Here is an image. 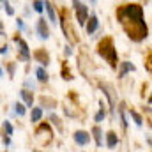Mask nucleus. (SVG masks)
I'll return each instance as SVG.
<instances>
[{"label": "nucleus", "mask_w": 152, "mask_h": 152, "mask_svg": "<svg viewBox=\"0 0 152 152\" xmlns=\"http://www.w3.org/2000/svg\"><path fill=\"white\" fill-rule=\"evenodd\" d=\"M120 23H122V27L126 28V32H127V36L133 39V41H143V39L147 37V34H149V30H147V25H145V21L142 20V21H134V20H120Z\"/></svg>", "instance_id": "1"}, {"label": "nucleus", "mask_w": 152, "mask_h": 152, "mask_svg": "<svg viewBox=\"0 0 152 152\" xmlns=\"http://www.w3.org/2000/svg\"><path fill=\"white\" fill-rule=\"evenodd\" d=\"M99 55L103 57V58H106L108 60V64L112 66V67H117L118 66V60H117V50H115L113 46V41L112 39H103L101 42H99Z\"/></svg>", "instance_id": "2"}, {"label": "nucleus", "mask_w": 152, "mask_h": 152, "mask_svg": "<svg viewBox=\"0 0 152 152\" xmlns=\"http://www.w3.org/2000/svg\"><path fill=\"white\" fill-rule=\"evenodd\" d=\"M118 20H134L142 21L143 20V9L138 4H127L118 9Z\"/></svg>", "instance_id": "3"}, {"label": "nucleus", "mask_w": 152, "mask_h": 152, "mask_svg": "<svg viewBox=\"0 0 152 152\" xmlns=\"http://www.w3.org/2000/svg\"><path fill=\"white\" fill-rule=\"evenodd\" d=\"M73 7H75L76 11V18H78V25H85L87 23V20H88V7L83 4V2H78V0H75L73 2Z\"/></svg>", "instance_id": "4"}, {"label": "nucleus", "mask_w": 152, "mask_h": 152, "mask_svg": "<svg viewBox=\"0 0 152 152\" xmlns=\"http://www.w3.org/2000/svg\"><path fill=\"white\" fill-rule=\"evenodd\" d=\"M14 42H16V46H18V50H20V60H23V62L30 60V50H28V44L25 42V39L20 37V36H16V37H14Z\"/></svg>", "instance_id": "5"}, {"label": "nucleus", "mask_w": 152, "mask_h": 152, "mask_svg": "<svg viewBox=\"0 0 152 152\" xmlns=\"http://www.w3.org/2000/svg\"><path fill=\"white\" fill-rule=\"evenodd\" d=\"M36 30H37V36L41 39H50V28H48V23H46L44 18H39L37 20Z\"/></svg>", "instance_id": "6"}, {"label": "nucleus", "mask_w": 152, "mask_h": 152, "mask_svg": "<svg viewBox=\"0 0 152 152\" xmlns=\"http://www.w3.org/2000/svg\"><path fill=\"white\" fill-rule=\"evenodd\" d=\"M73 138H75V143H78V145H87L88 142H90V134L87 133V131H75V134H73Z\"/></svg>", "instance_id": "7"}, {"label": "nucleus", "mask_w": 152, "mask_h": 152, "mask_svg": "<svg viewBox=\"0 0 152 152\" xmlns=\"http://www.w3.org/2000/svg\"><path fill=\"white\" fill-rule=\"evenodd\" d=\"M87 21H88V23H85L87 34H94V32L99 28V20H97V16H96V14H90V18H88Z\"/></svg>", "instance_id": "8"}, {"label": "nucleus", "mask_w": 152, "mask_h": 152, "mask_svg": "<svg viewBox=\"0 0 152 152\" xmlns=\"http://www.w3.org/2000/svg\"><path fill=\"white\" fill-rule=\"evenodd\" d=\"M20 96H21V99H23V106H28V108H32V104H34V94L30 92V90H27V88H23L21 92H20Z\"/></svg>", "instance_id": "9"}, {"label": "nucleus", "mask_w": 152, "mask_h": 152, "mask_svg": "<svg viewBox=\"0 0 152 152\" xmlns=\"http://www.w3.org/2000/svg\"><path fill=\"white\" fill-rule=\"evenodd\" d=\"M44 7H46V12H48V21L51 25H57V14H55V9H53V4L44 2Z\"/></svg>", "instance_id": "10"}, {"label": "nucleus", "mask_w": 152, "mask_h": 152, "mask_svg": "<svg viewBox=\"0 0 152 152\" xmlns=\"http://www.w3.org/2000/svg\"><path fill=\"white\" fill-rule=\"evenodd\" d=\"M34 58L37 60L39 64H42V66H48V64H50V57H48V53H46L44 50H37V51L34 53Z\"/></svg>", "instance_id": "11"}, {"label": "nucleus", "mask_w": 152, "mask_h": 152, "mask_svg": "<svg viewBox=\"0 0 152 152\" xmlns=\"http://www.w3.org/2000/svg\"><path fill=\"white\" fill-rule=\"evenodd\" d=\"M117 143H118V136H117V133L108 131V133H106V147H108V149H115Z\"/></svg>", "instance_id": "12"}, {"label": "nucleus", "mask_w": 152, "mask_h": 152, "mask_svg": "<svg viewBox=\"0 0 152 152\" xmlns=\"http://www.w3.org/2000/svg\"><path fill=\"white\" fill-rule=\"evenodd\" d=\"M12 134H14V127H12V124H11L9 120H4V124H2V136L11 138Z\"/></svg>", "instance_id": "13"}, {"label": "nucleus", "mask_w": 152, "mask_h": 152, "mask_svg": "<svg viewBox=\"0 0 152 152\" xmlns=\"http://www.w3.org/2000/svg\"><path fill=\"white\" fill-rule=\"evenodd\" d=\"M120 66V71H118V78H124V76L127 75L129 71H134V66L131 64V62H122V64H118Z\"/></svg>", "instance_id": "14"}, {"label": "nucleus", "mask_w": 152, "mask_h": 152, "mask_svg": "<svg viewBox=\"0 0 152 152\" xmlns=\"http://www.w3.org/2000/svg\"><path fill=\"white\" fill-rule=\"evenodd\" d=\"M92 134H94V138H96V145H97V147H103V131H101L99 126H94V127H92Z\"/></svg>", "instance_id": "15"}, {"label": "nucleus", "mask_w": 152, "mask_h": 152, "mask_svg": "<svg viewBox=\"0 0 152 152\" xmlns=\"http://www.w3.org/2000/svg\"><path fill=\"white\" fill-rule=\"evenodd\" d=\"M41 118H42V108H39V106L32 108V113H30V120H32L34 124H37Z\"/></svg>", "instance_id": "16"}, {"label": "nucleus", "mask_w": 152, "mask_h": 152, "mask_svg": "<svg viewBox=\"0 0 152 152\" xmlns=\"http://www.w3.org/2000/svg\"><path fill=\"white\" fill-rule=\"evenodd\" d=\"M129 115H131V118L134 120V124H136L138 127H142V126H143V118H142V115L138 113L136 110H129Z\"/></svg>", "instance_id": "17"}, {"label": "nucleus", "mask_w": 152, "mask_h": 152, "mask_svg": "<svg viewBox=\"0 0 152 152\" xmlns=\"http://www.w3.org/2000/svg\"><path fill=\"white\" fill-rule=\"evenodd\" d=\"M36 76H37L39 81H42V83H46V81H48V78H50L48 73L44 71V67H37V69H36Z\"/></svg>", "instance_id": "18"}, {"label": "nucleus", "mask_w": 152, "mask_h": 152, "mask_svg": "<svg viewBox=\"0 0 152 152\" xmlns=\"http://www.w3.org/2000/svg\"><path fill=\"white\" fill-rule=\"evenodd\" d=\"M101 106H103V104H101ZM104 117H106V110H104V106H103V108H101L97 113L94 115V120H96V124H101V122L104 120Z\"/></svg>", "instance_id": "19"}, {"label": "nucleus", "mask_w": 152, "mask_h": 152, "mask_svg": "<svg viewBox=\"0 0 152 152\" xmlns=\"http://www.w3.org/2000/svg\"><path fill=\"white\" fill-rule=\"evenodd\" d=\"M14 112H16L18 117H23V115L27 113V110H25V106H23L21 103H16V104H14Z\"/></svg>", "instance_id": "20"}, {"label": "nucleus", "mask_w": 152, "mask_h": 152, "mask_svg": "<svg viewBox=\"0 0 152 152\" xmlns=\"http://www.w3.org/2000/svg\"><path fill=\"white\" fill-rule=\"evenodd\" d=\"M32 7H34V11H36V12H42V11H44V2L36 0V2H32Z\"/></svg>", "instance_id": "21"}, {"label": "nucleus", "mask_w": 152, "mask_h": 152, "mask_svg": "<svg viewBox=\"0 0 152 152\" xmlns=\"http://www.w3.org/2000/svg\"><path fill=\"white\" fill-rule=\"evenodd\" d=\"M2 4V7H5V12L9 14V16H14V9L11 7V4L9 2H0Z\"/></svg>", "instance_id": "22"}, {"label": "nucleus", "mask_w": 152, "mask_h": 152, "mask_svg": "<svg viewBox=\"0 0 152 152\" xmlns=\"http://www.w3.org/2000/svg\"><path fill=\"white\" fill-rule=\"evenodd\" d=\"M16 27H18V30H25V28H27L25 23H23V20H20V18L16 20Z\"/></svg>", "instance_id": "23"}, {"label": "nucleus", "mask_w": 152, "mask_h": 152, "mask_svg": "<svg viewBox=\"0 0 152 152\" xmlns=\"http://www.w3.org/2000/svg\"><path fill=\"white\" fill-rule=\"evenodd\" d=\"M7 51H9V46H7V44H4V46L0 48V55H7Z\"/></svg>", "instance_id": "24"}, {"label": "nucleus", "mask_w": 152, "mask_h": 152, "mask_svg": "<svg viewBox=\"0 0 152 152\" xmlns=\"http://www.w3.org/2000/svg\"><path fill=\"white\" fill-rule=\"evenodd\" d=\"M7 69H9V76L12 78V76H14V64H9V67H7Z\"/></svg>", "instance_id": "25"}, {"label": "nucleus", "mask_w": 152, "mask_h": 152, "mask_svg": "<svg viewBox=\"0 0 152 152\" xmlns=\"http://www.w3.org/2000/svg\"><path fill=\"white\" fill-rule=\"evenodd\" d=\"M51 122H53V124H55L57 127H60V122H58V118H57L55 115H51Z\"/></svg>", "instance_id": "26"}, {"label": "nucleus", "mask_w": 152, "mask_h": 152, "mask_svg": "<svg viewBox=\"0 0 152 152\" xmlns=\"http://www.w3.org/2000/svg\"><path fill=\"white\" fill-rule=\"evenodd\" d=\"M64 50H66V55H67V57H69V55H73V50H71V46H66Z\"/></svg>", "instance_id": "27"}, {"label": "nucleus", "mask_w": 152, "mask_h": 152, "mask_svg": "<svg viewBox=\"0 0 152 152\" xmlns=\"http://www.w3.org/2000/svg\"><path fill=\"white\" fill-rule=\"evenodd\" d=\"M25 85H27V87H32V88H36V83H34V81H30V80H27V81H25Z\"/></svg>", "instance_id": "28"}, {"label": "nucleus", "mask_w": 152, "mask_h": 152, "mask_svg": "<svg viewBox=\"0 0 152 152\" xmlns=\"http://www.w3.org/2000/svg\"><path fill=\"white\" fill-rule=\"evenodd\" d=\"M0 78H4V69H2V66H0Z\"/></svg>", "instance_id": "29"}, {"label": "nucleus", "mask_w": 152, "mask_h": 152, "mask_svg": "<svg viewBox=\"0 0 152 152\" xmlns=\"http://www.w3.org/2000/svg\"><path fill=\"white\" fill-rule=\"evenodd\" d=\"M0 32H4V23L0 21Z\"/></svg>", "instance_id": "30"}, {"label": "nucleus", "mask_w": 152, "mask_h": 152, "mask_svg": "<svg viewBox=\"0 0 152 152\" xmlns=\"http://www.w3.org/2000/svg\"><path fill=\"white\" fill-rule=\"evenodd\" d=\"M0 36H4V32H0Z\"/></svg>", "instance_id": "31"}]
</instances>
